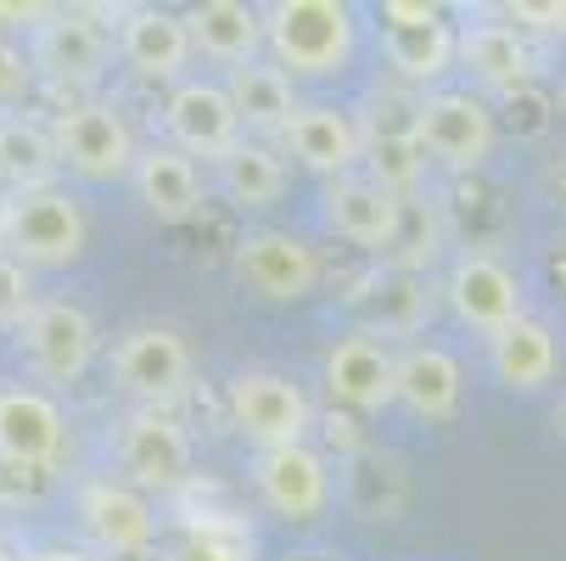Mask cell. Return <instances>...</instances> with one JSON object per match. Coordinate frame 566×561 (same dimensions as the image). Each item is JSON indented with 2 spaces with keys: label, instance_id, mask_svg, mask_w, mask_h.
I'll return each mask as SVG.
<instances>
[{
  "label": "cell",
  "instance_id": "obj_1",
  "mask_svg": "<svg viewBox=\"0 0 566 561\" xmlns=\"http://www.w3.org/2000/svg\"><path fill=\"white\" fill-rule=\"evenodd\" d=\"M264 56L303 85L337 79L359 56V12L348 0H270L264 7Z\"/></svg>",
  "mask_w": 566,
  "mask_h": 561
},
{
  "label": "cell",
  "instance_id": "obj_2",
  "mask_svg": "<svg viewBox=\"0 0 566 561\" xmlns=\"http://www.w3.org/2000/svg\"><path fill=\"white\" fill-rule=\"evenodd\" d=\"M113 18L107 7H51L34 29H29V67L34 85H51L62 96L91 102V91H102V79L113 67Z\"/></svg>",
  "mask_w": 566,
  "mask_h": 561
},
{
  "label": "cell",
  "instance_id": "obj_3",
  "mask_svg": "<svg viewBox=\"0 0 566 561\" xmlns=\"http://www.w3.org/2000/svg\"><path fill=\"white\" fill-rule=\"evenodd\" d=\"M91 248V219L62 180L0 197V253L23 270H67Z\"/></svg>",
  "mask_w": 566,
  "mask_h": 561
},
{
  "label": "cell",
  "instance_id": "obj_4",
  "mask_svg": "<svg viewBox=\"0 0 566 561\" xmlns=\"http://www.w3.org/2000/svg\"><path fill=\"white\" fill-rule=\"evenodd\" d=\"M51 141H56V169H67L73 180H91V186L129 180L135 152H140L129 118L102 96L67 102L62 113H51Z\"/></svg>",
  "mask_w": 566,
  "mask_h": 561
},
{
  "label": "cell",
  "instance_id": "obj_5",
  "mask_svg": "<svg viewBox=\"0 0 566 561\" xmlns=\"http://www.w3.org/2000/svg\"><path fill=\"white\" fill-rule=\"evenodd\" d=\"M416 146L427 164H443L454 175H476L494 164L500 118L476 91H427L416 96Z\"/></svg>",
  "mask_w": 566,
  "mask_h": 561
},
{
  "label": "cell",
  "instance_id": "obj_6",
  "mask_svg": "<svg viewBox=\"0 0 566 561\" xmlns=\"http://www.w3.org/2000/svg\"><path fill=\"white\" fill-rule=\"evenodd\" d=\"M224 411H230V427L259 449H292V444H308V427H314V405L308 393L286 376V371H270V365H248L230 376V393H224Z\"/></svg>",
  "mask_w": 566,
  "mask_h": 561
},
{
  "label": "cell",
  "instance_id": "obj_7",
  "mask_svg": "<svg viewBox=\"0 0 566 561\" xmlns=\"http://www.w3.org/2000/svg\"><path fill=\"white\" fill-rule=\"evenodd\" d=\"M381 18V56L392 67L398 85H410L416 96L443 91V79L454 73V18L427 0H387Z\"/></svg>",
  "mask_w": 566,
  "mask_h": 561
},
{
  "label": "cell",
  "instance_id": "obj_8",
  "mask_svg": "<svg viewBox=\"0 0 566 561\" xmlns=\"http://www.w3.org/2000/svg\"><path fill=\"white\" fill-rule=\"evenodd\" d=\"M18 349H23V365L34 382H51V387H73L85 382V371L96 365V349H102V332L85 303L73 298H40L29 309V320L18 326Z\"/></svg>",
  "mask_w": 566,
  "mask_h": 561
},
{
  "label": "cell",
  "instance_id": "obj_9",
  "mask_svg": "<svg viewBox=\"0 0 566 561\" xmlns=\"http://www.w3.org/2000/svg\"><path fill=\"white\" fill-rule=\"evenodd\" d=\"M191 376H197V360H191V343L175 326L146 320V326H129L113 343V382L140 411H175L191 393Z\"/></svg>",
  "mask_w": 566,
  "mask_h": 561
},
{
  "label": "cell",
  "instance_id": "obj_10",
  "mask_svg": "<svg viewBox=\"0 0 566 561\" xmlns=\"http://www.w3.org/2000/svg\"><path fill=\"white\" fill-rule=\"evenodd\" d=\"M113 460L129 489L151 495H175L191 484V433L169 411H129L113 427Z\"/></svg>",
  "mask_w": 566,
  "mask_h": 561
},
{
  "label": "cell",
  "instance_id": "obj_11",
  "mask_svg": "<svg viewBox=\"0 0 566 561\" xmlns=\"http://www.w3.org/2000/svg\"><path fill=\"white\" fill-rule=\"evenodd\" d=\"M454 67L471 73L482 102L489 96H522L538 79V56L505 12H471L465 23H454Z\"/></svg>",
  "mask_w": 566,
  "mask_h": 561
},
{
  "label": "cell",
  "instance_id": "obj_12",
  "mask_svg": "<svg viewBox=\"0 0 566 561\" xmlns=\"http://www.w3.org/2000/svg\"><path fill=\"white\" fill-rule=\"evenodd\" d=\"M443 309L454 326L476 337H500L511 320L527 314V281L494 253H460L443 276Z\"/></svg>",
  "mask_w": 566,
  "mask_h": 561
},
{
  "label": "cell",
  "instance_id": "obj_13",
  "mask_svg": "<svg viewBox=\"0 0 566 561\" xmlns=\"http://www.w3.org/2000/svg\"><path fill=\"white\" fill-rule=\"evenodd\" d=\"M230 276L259 303H303L319 287V253L292 230H248L230 248Z\"/></svg>",
  "mask_w": 566,
  "mask_h": 561
},
{
  "label": "cell",
  "instance_id": "obj_14",
  "mask_svg": "<svg viewBox=\"0 0 566 561\" xmlns=\"http://www.w3.org/2000/svg\"><path fill=\"white\" fill-rule=\"evenodd\" d=\"M164 135L175 152H186L191 164H219V157L241 141V118L224 96L219 79H202V73H186L180 85H169V102H164Z\"/></svg>",
  "mask_w": 566,
  "mask_h": 561
},
{
  "label": "cell",
  "instance_id": "obj_15",
  "mask_svg": "<svg viewBox=\"0 0 566 561\" xmlns=\"http://www.w3.org/2000/svg\"><path fill=\"white\" fill-rule=\"evenodd\" d=\"M248 471H253V489H259L264 511H275L281 522H319L332 506V460L314 444L259 449Z\"/></svg>",
  "mask_w": 566,
  "mask_h": 561
},
{
  "label": "cell",
  "instance_id": "obj_16",
  "mask_svg": "<svg viewBox=\"0 0 566 561\" xmlns=\"http://www.w3.org/2000/svg\"><path fill=\"white\" fill-rule=\"evenodd\" d=\"M113 51L146 85H180L197 62L191 34H186L180 12H169V7H124L113 18Z\"/></svg>",
  "mask_w": 566,
  "mask_h": 561
},
{
  "label": "cell",
  "instance_id": "obj_17",
  "mask_svg": "<svg viewBox=\"0 0 566 561\" xmlns=\"http://www.w3.org/2000/svg\"><path fill=\"white\" fill-rule=\"evenodd\" d=\"M67 449V416L45 387L7 382L0 387V466L51 471Z\"/></svg>",
  "mask_w": 566,
  "mask_h": 561
},
{
  "label": "cell",
  "instance_id": "obj_18",
  "mask_svg": "<svg viewBox=\"0 0 566 561\" xmlns=\"http://www.w3.org/2000/svg\"><path fill=\"white\" fill-rule=\"evenodd\" d=\"M78 528H85V539L113 561H135L157 544V511L140 489L124 484V477H91V484L78 489Z\"/></svg>",
  "mask_w": 566,
  "mask_h": 561
},
{
  "label": "cell",
  "instance_id": "obj_19",
  "mask_svg": "<svg viewBox=\"0 0 566 561\" xmlns=\"http://www.w3.org/2000/svg\"><path fill=\"white\" fill-rule=\"evenodd\" d=\"M281 157H292L297 169L319 175V180H337V175H359V157H365V129L348 107L337 102H303L292 113V124L281 129Z\"/></svg>",
  "mask_w": 566,
  "mask_h": 561
},
{
  "label": "cell",
  "instance_id": "obj_20",
  "mask_svg": "<svg viewBox=\"0 0 566 561\" xmlns=\"http://www.w3.org/2000/svg\"><path fill=\"white\" fill-rule=\"evenodd\" d=\"M319 219H326V230L337 236V242H348L359 253H392L403 202L387 197L365 175H337V180H326V191H319Z\"/></svg>",
  "mask_w": 566,
  "mask_h": 561
},
{
  "label": "cell",
  "instance_id": "obj_21",
  "mask_svg": "<svg viewBox=\"0 0 566 561\" xmlns=\"http://www.w3.org/2000/svg\"><path fill=\"white\" fill-rule=\"evenodd\" d=\"M319 382H326L332 405L354 416H376L392 405V349L370 332H343L319 360Z\"/></svg>",
  "mask_w": 566,
  "mask_h": 561
},
{
  "label": "cell",
  "instance_id": "obj_22",
  "mask_svg": "<svg viewBox=\"0 0 566 561\" xmlns=\"http://www.w3.org/2000/svg\"><path fill=\"white\" fill-rule=\"evenodd\" d=\"M392 405L416 422H454L465 405V371L438 343H410L392 354Z\"/></svg>",
  "mask_w": 566,
  "mask_h": 561
},
{
  "label": "cell",
  "instance_id": "obj_23",
  "mask_svg": "<svg viewBox=\"0 0 566 561\" xmlns=\"http://www.w3.org/2000/svg\"><path fill=\"white\" fill-rule=\"evenodd\" d=\"M129 186H135L140 208L157 225H186V219L202 214V169L191 164L186 152H175L169 141H151V146L135 152Z\"/></svg>",
  "mask_w": 566,
  "mask_h": 561
},
{
  "label": "cell",
  "instance_id": "obj_24",
  "mask_svg": "<svg viewBox=\"0 0 566 561\" xmlns=\"http://www.w3.org/2000/svg\"><path fill=\"white\" fill-rule=\"evenodd\" d=\"M224 96H230V107H235V118H241V135L248 141H281V129L292 124V113L303 107V96H297V85L270 62V56H259V62H241V67H230L224 79Z\"/></svg>",
  "mask_w": 566,
  "mask_h": 561
},
{
  "label": "cell",
  "instance_id": "obj_25",
  "mask_svg": "<svg viewBox=\"0 0 566 561\" xmlns=\"http://www.w3.org/2000/svg\"><path fill=\"white\" fill-rule=\"evenodd\" d=\"M180 23L191 34V56L219 62L224 73L264 56V7H248V0H202L180 12Z\"/></svg>",
  "mask_w": 566,
  "mask_h": 561
},
{
  "label": "cell",
  "instance_id": "obj_26",
  "mask_svg": "<svg viewBox=\"0 0 566 561\" xmlns=\"http://www.w3.org/2000/svg\"><path fill=\"white\" fill-rule=\"evenodd\" d=\"M489 371H494V382L511 387V393H538V387H549L555 371H560V337L549 332V320L522 314V320H511L500 337H489Z\"/></svg>",
  "mask_w": 566,
  "mask_h": 561
},
{
  "label": "cell",
  "instance_id": "obj_27",
  "mask_svg": "<svg viewBox=\"0 0 566 561\" xmlns=\"http://www.w3.org/2000/svg\"><path fill=\"white\" fill-rule=\"evenodd\" d=\"M56 180V141H51V118L18 107L0 113V186L7 191H34Z\"/></svg>",
  "mask_w": 566,
  "mask_h": 561
},
{
  "label": "cell",
  "instance_id": "obj_28",
  "mask_svg": "<svg viewBox=\"0 0 566 561\" xmlns=\"http://www.w3.org/2000/svg\"><path fill=\"white\" fill-rule=\"evenodd\" d=\"M213 180H219V191L235 208H275L286 197V157L270 141H248V135H241L213 164Z\"/></svg>",
  "mask_w": 566,
  "mask_h": 561
},
{
  "label": "cell",
  "instance_id": "obj_29",
  "mask_svg": "<svg viewBox=\"0 0 566 561\" xmlns=\"http://www.w3.org/2000/svg\"><path fill=\"white\" fill-rule=\"evenodd\" d=\"M365 129V157H359V175L376 180L387 197H416L427 180V157L416 146V118L410 124H359Z\"/></svg>",
  "mask_w": 566,
  "mask_h": 561
},
{
  "label": "cell",
  "instance_id": "obj_30",
  "mask_svg": "<svg viewBox=\"0 0 566 561\" xmlns=\"http://www.w3.org/2000/svg\"><path fill=\"white\" fill-rule=\"evenodd\" d=\"M169 561H253V528L230 511H191Z\"/></svg>",
  "mask_w": 566,
  "mask_h": 561
},
{
  "label": "cell",
  "instance_id": "obj_31",
  "mask_svg": "<svg viewBox=\"0 0 566 561\" xmlns=\"http://www.w3.org/2000/svg\"><path fill=\"white\" fill-rule=\"evenodd\" d=\"M34 303H40V292H34V270H23L18 259L0 253V332H18Z\"/></svg>",
  "mask_w": 566,
  "mask_h": 561
},
{
  "label": "cell",
  "instance_id": "obj_32",
  "mask_svg": "<svg viewBox=\"0 0 566 561\" xmlns=\"http://www.w3.org/2000/svg\"><path fill=\"white\" fill-rule=\"evenodd\" d=\"M34 91V67H29V51L18 40L0 34V113H18Z\"/></svg>",
  "mask_w": 566,
  "mask_h": 561
},
{
  "label": "cell",
  "instance_id": "obj_33",
  "mask_svg": "<svg viewBox=\"0 0 566 561\" xmlns=\"http://www.w3.org/2000/svg\"><path fill=\"white\" fill-rule=\"evenodd\" d=\"M505 18H511L516 29L533 23V29H560V34H566V7H511Z\"/></svg>",
  "mask_w": 566,
  "mask_h": 561
},
{
  "label": "cell",
  "instance_id": "obj_34",
  "mask_svg": "<svg viewBox=\"0 0 566 561\" xmlns=\"http://www.w3.org/2000/svg\"><path fill=\"white\" fill-rule=\"evenodd\" d=\"M45 12H51V7H18V0H0V29H23V34H29Z\"/></svg>",
  "mask_w": 566,
  "mask_h": 561
},
{
  "label": "cell",
  "instance_id": "obj_35",
  "mask_svg": "<svg viewBox=\"0 0 566 561\" xmlns=\"http://www.w3.org/2000/svg\"><path fill=\"white\" fill-rule=\"evenodd\" d=\"M23 561H91V555L73 550V544H40V550H29Z\"/></svg>",
  "mask_w": 566,
  "mask_h": 561
},
{
  "label": "cell",
  "instance_id": "obj_36",
  "mask_svg": "<svg viewBox=\"0 0 566 561\" xmlns=\"http://www.w3.org/2000/svg\"><path fill=\"white\" fill-rule=\"evenodd\" d=\"M0 561H23V555H18L12 544H0Z\"/></svg>",
  "mask_w": 566,
  "mask_h": 561
}]
</instances>
